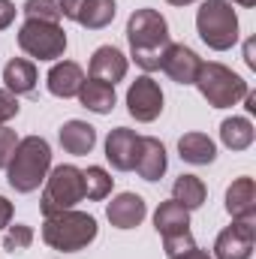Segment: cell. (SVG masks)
<instances>
[{"label":"cell","mask_w":256,"mask_h":259,"mask_svg":"<svg viewBox=\"0 0 256 259\" xmlns=\"http://www.w3.org/2000/svg\"><path fill=\"white\" fill-rule=\"evenodd\" d=\"M127 39L133 61L145 72H154L163 64V52L169 49V24L157 9H136L127 21Z\"/></svg>","instance_id":"obj_1"},{"label":"cell","mask_w":256,"mask_h":259,"mask_svg":"<svg viewBox=\"0 0 256 259\" xmlns=\"http://www.w3.org/2000/svg\"><path fill=\"white\" fill-rule=\"evenodd\" d=\"M49 169H52L49 142L42 136H27V139H18L15 154L6 166V178H9V187L15 193H33L46 181Z\"/></svg>","instance_id":"obj_2"},{"label":"cell","mask_w":256,"mask_h":259,"mask_svg":"<svg viewBox=\"0 0 256 259\" xmlns=\"http://www.w3.org/2000/svg\"><path fill=\"white\" fill-rule=\"evenodd\" d=\"M94 238H97V220L84 211H75V208L52 214L42 223V241L52 250H61V253L84 250Z\"/></svg>","instance_id":"obj_3"},{"label":"cell","mask_w":256,"mask_h":259,"mask_svg":"<svg viewBox=\"0 0 256 259\" xmlns=\"http://www.w3.org/2000/svg\"><path fill=\"white\" fill-rule=\"evenodd\" d=\"M196 30L214 52H226L238 42V15L226 0H205L196 12Z\"/></svg>","instance_id":"obj_4"},{"label":"cell","mask_w":256,"mask_h":259,"mask_svg":"<svg viewBox=\"0 0 256 259\" xmlns=\"http://www.w3.org/2000/svg\"><path fill=\"white\" fill-rule=\"evenodd\" d=\"M196 88H199V94L208 100V106H214V109H229V106H235L238 100H244L247 97V81L238 75V72H232L229 66L223 64H202L199 66V75H196V81H193Z\"/></svg>","instance_id":"obj_5"},{"label":"cell","mask_w":256,"mask_h":259,"mask_svg":"<svg viewBox=\"0 0 256 259\" xmlns=\"http://www.w3.org/2000/svg\"><path fill=\"white\" fill-rule=\"evenodd\" d=\"M84 199V181H81V169L78 166H55L52 175H46V190L39 199V208L46 217L61 214L75 208Z\"/></svg>","instance_id":"obj_6"},{"label":"cell","mask_w":256,"mask_h":259,"mask_svg":"<svg viewBox=\"0 0 256 259\" xmlns=\"http://www.w3.org/2000/svg\"><path fill=\"white\" fill-rule=\"evenodd\" d=\"M18 46H21L24 55L36 58V61H58L66 52V33L55 21L27 18L18 30Z\"/></svg>","instance_id":"obj_7"},{"label":"cell","mask_w":256,"mask_h":259,"mask_svg":"<svg viewBox=\"0 0 256 259\" xmlns=\"http://www.w3.org/2000/svg\"><path fill=\"white\" fill-rule=\"evenodd\" d=\"M127 109L139 124H151L163 112V91L151 75H139L127 91Z\"/></svg>","instance_id":"obj_8"},{"label":"cell","mask_w":256,"mask_h":259,"mask_svg":"<svg viewBox=\"0 0 256 259\" xmlns=\"http://www.w3.org/2000/svg\"><path fill=\"white\" fill-rule=\"evenodd\" d=\"M256 241V220H235L214 241V259H250Z\"/></svg>","instance_id":"obj_9"},{"label":"cell","mask_w":256,"mask_h":259,"mask_svg":"<svg viewBox=\"0 0 256 259\" xmlns=\"http://www.w3.org/2000/svg\"><path fill=\"white\" fill-rule=\"evenodd\" d=\"M199 66H202V58H199L193 49L181 46V42H169V49L163 52L160 69H163L175 84H193L196 75H199Z\"/></svg>","instance_id":"obj_10"},{"label":"cell","mask_w":256,"mask_h":259,"mask_svg":"<svg viewBox=\"0 0 256 259\" xmlns=\"http://www.w3.org/2000/svg\"><path fill=\"white\" fill-rule=\"evenodd\" d=\"M136 154H139V136H136V130L118 127L109 133V139H106V160L112 163V169L130 172L136 166Z\"/></svg>","instance_id":"obj_11"},{"label":"cell","mask_w":256,"mask_h":259,"mask_svg":"<svg viewBox=\"0 0 256 259\" xmlns=\"http://www.w3.org/2000/svg\"><path fill=\"white\" fill-rule=\"evenodd\" d=\"M166 166H169V160H166L163 142L154 139V136H139V154H136V166L133 169L145 181H160L166 175Z\"/></svg>","instance_id":"obj_12"},{"label":"cell","mask_w":256,"mask_h":259,"mask_svg":"<svg viewBox=\"0 0 256 259\" xmlns=\"http://www.w3.org/2000/svg\"><path fill=\"white\" fill-rule=\"evenodd\" d=\"M145 214H148L145 199L136 193H118L106 208V217L115 229H136L145 220Z\"/></svg>","instance_id":"obj_13"},{"label":"cell","mask_w":256,"mask_h":259,"mask_svg":"<svg viewBox=\"0 0 256 259\" xmlns=\"http://www.w3.org/2000/svg\"><path fill=\"white\" fill-rule=\"evenodd\" d=\"M127 75V58L115 49V46H100L91 58V78L106 81L115 88V81H121Z\"/></svg>","instance_id":"obj_14"},{"label":"cell","mask_w":256,"mask_h":259,"mask_svg":"<svg viewBox=\"0 0 256 259\" xmlns=\"http://www.w3.org/2000/svg\"><path fill=\"white\" fill-rule=\"evenodd\" d=\"M49 91L61 100H69V97H78L81 91V81H84V69L75 64V61H61L49 69Z\"/></svg>","instance_id":"obj_15"},{"label":"cell","mask_w":256,"mask_h":259,"mask_svg":"<svg viewBox=\"0 0 256 259\" xmlns=\"http://www.w3.org/2000/svg\"><path fill=\"white\" fill-rule=\"evenodd\" d=\"M226 211L232 220H256V184L253 178H238L226 190Z\"/></svg>","instance_id":"obj_16"},{"label":"cell","mask_w":256,"mask_h":259,"mask_svg":"<svg viewBox=\"0 0 256 259\" xmlns=\"http://www.w3.org/2000/svg\"><path fill=\"white\" fill-rule=\"evenodd\" d=\"M154 229L160 232V238L190 232V211H187L181 202L169 199V202H163V205L154 211Z\"/></svg>","instance_id":"obj_17"},{"label":"cell","mask_w":256,"mask_h":259,"mask_svg":"<svg viewBox=\"0 0 256 259\" xmlns=\"http://www.w3.org/2000/svg\"><path fill=\"white\" fill-rule=\"evenodd\" d=\"M178 154H181V160H187L193 166H208L217 157V145L205 133H184L178 139Z\"/></svg>","instance_id":"obj_18"},{"label":"cell","mask_w":256,"mask_h":259,"mask_svg":"<svg viewBox=\"0 0 256 259\" xmlns=\"http://www.w3.org/2000/svg\"><path fill=\"white\" fill-rule=\"evenodd\" d=\"M61 145H64L66 154L84 157L97 145V130L91 127V124H84V121H66L64 127H61Z\"/></svg>","instance_id":"obj_19"},{"label":"cell","mask_w":256,"mask_h":259,"mask_svg":"<svg viewBox=\"0 0 256 259\" xmlns=\"http://www.w3.org/2000/svg\"><path fill=\"white\" fill-rule=\"evenodd\" d=\"M3 81H6V91L21 97V94H33L36 91V66L24 58H12L6 69H3Z\"/></svg>","instance_id":"obj_20"},{"label":"cell","mask_w":256,"mask_h":259,"mask_svg":"<svg viewBox=\"0 0 256 259\" xmlns=\"http://www.w3.org/2000/svg\"><path fill=\"white\" fill-rule=\"evenodd\" d=\"M78 100H81L84 109H91L97 115H109L115 109V88L106 84V81H97V78H84L81 91H78Z\"/></svg>","instance_id":"obj_21"},{"label":"cell","mask_w":256,"mask_h":259,"mask_svg":"<svg viewBox=\"0 0 256 259\" xmlns=\"http://www.w3.org/2000/svg\"><path fill=\"white\" fill-rule=\"evenodd\" d=\"M115 12H118L115 0H81L75 21L88 30H103L115 21Z\"/></svg>","instance_id":"obj_22"},{"label":"cell","mask_w":256,"mask_h":259,"mask_svg":"<svg viewBox=\"0 0 256 259\" xmlns=\"http://www.w3.org/2000/svg\"><path fill=\"white\" fill-rule=\"evenodd\" d=\"M220 139L229 151H244L253 145V124L247 118H226L220 124Z\"/></svg>","instance_id":"obj_23"},{"label":"cell","mask_w":256,"mask_h":259,"mask_svg":"<svg viewBox=\"0 0 256 259\" xmlns=\"http://www.w3.org/2000/svg\"><path fill=\"white\" fill-rule=\"evenodd\" d=\"M205 184H202V178H196V175H181L178 181H175V187H172V199L175 202H181L187 211H196V208H202L205 205Z\"/></svg>","instance_id":"obj_24"},{"label":"cell","mask_w":256,"mask_h":259,"mask_svg":"<svg viewBox=\"0 0 256 259\" xmlns=\"http://www.w3.org/2000/svg\"><path fill=\"white\" fill-rule=\"evenodd\" d=\"M81 181H84V199L100 202V199H106L112 193V181L115 178L103 166H88V169H81Z\"/></svg>","instance_id":"obj_25"},{"label":"cell","mask_w":256,"mask_h":259,"mask_svg":"<svg viewBox=\"0 0 256 259\" xmlns=\"http://www.w3.org/2000/svg\"><path fill=\"white\" fill-rule=\"evenodd\" d=\"M33 244V229L24 226V223H15V226H6V235H3V250L9 253H21Z\"/></svg>","instance_id":"obj_26"},{"label":"cell","mask_w":256,"mask_h":259,"mask_svg":"<svg viewBox=\"0 0 256 259\" xmlns=\"http://www.w3.org/2000/svg\"><path fill=\"white\" fill-rule=\"evenodd\" d=\"M21 12H24L27 18H36V21H55V24H61L58 0H27Z\"/></svg>","instance_id":"obj_27"},{"label":"cell","mask_w":256,"mask_h":259,"mask_svg":"<svg viewBox=\"0 0 256 259\" xmlns=\"http://www.w3.org/2000/svg\"><path fill=\"white\" fill-rule=\"evenodd\" d=\"M196 247V241H193L190 232H181V235H169V238H163V250H166V256H178V253H184V250H190Z\"/></svg>","instance_id":"obj_28"},{"label":"cell","mask_w":256,"mask_h":259,"mask_svg":"<svg viewBox=\"0 0 256 259\" xmlns=\"http://www.w3.org/2000/svg\"><path fill=\"white\" fill-rule=\"evenodd\" d=\"M15 145H18L15 130L0 127V169H6V166H9V160H12V154H15Z\"/></svg>","instance_id":"obj_29"},{"label":"cell","mask_w":256,"mask_h":259,"mask_svg":"<svg viewBox=\"0 0 256 259\" xmlns=\"http://www.w3.org/2000/svg\"><path fill=\"white\" fill-rule=\"evenodd\" d=\"M15 115H18V97L0 88V127H6V121H12Z\"/></svg>","instance_id":"obj_30"},{"label":"cell","mask_w":256,"mask_h":259,"mask_svg":"<svg viewBox=\"0 0 256 259\" xmlns=\"http://www.w3.org/2000/svg\"><path fill=\"white\" fill-rule=\"evenodd\" d=\"M15 21V3L12 0H0V30H6Z\"/></svg>","instance_id":"obj_31"},{"label":"cell","mask_w":256,"mask_h":259,"mask_svg":"<svg viewBox=\"0 0 256 259\" xmlns=\"http://www.w3.org/2000/svg\"><path fill=\"white\" fill-rule=\"evenodd\" d=\"M78 6H81V0H58L61 18H72V21H75V15H78Z\"/></svg>","instance_id":"obj_32"},{"label":"cell","mask_w":256,"mask_h":259,"mask_svg":"<svg viewBox=\"0 0 256 259\" xmlns=\"http://www.w3.org/2000/svg\"><path fill=\"white\" fill-rule=\"evenodd\" d=\"M12 223V202L6 196H0V229H6Z\"/></svg>","instance_id":"obj_33"},{"label":"cell","mask_w":256,"mask_h":259,"mask_svg":"<svg viewBox=\"0 0 256 259\" xmlns=\"http://www.w3.org/2000/svg\"><path fill=\"white\" fill-rule=\"evenodd\" d=\"M172 259H211L205 250H199V247H190V250H184V253H178V256H172Z\"/></svg>","instance_id":"obj_34"},{"label":"cell","mask_w":256,"mask_h":259,"mask_svg":"<svg viewBox=\"0 0 256 259\" xmlns=\"http://www.w3.org/2000/svg\"><path fill=\"white\" fill-rule=\"evenodd\" d=\"M244 61H247V66L250 69H256V58H253V39L247 42V49H244Z\"/></svg>","instance_id":"obj_35"},{"label":"cell","mask_w":256,"mask_h":259,"mask_svg":"<svg viewBox=\"0 0 256 259\" xmlns=\"http://www.w3.org/2000/svg\"><path fill=\"white\" fill-rule=\"evenodd\" d=\"M244 100H247V112H256V94L247 91V97H244Z\"/></svg>","instance_id":"obj_36"},{"label":"cell","mask_w":256,"mask_h":259,"mask_svg":"<svg viewBox=\"0 0 256 259\" xmlns=\"http://www.w3.org/2000/svg\"><path fill=\"white\" fill-rule=\"evenodd\" d=\"M166 3H172V6H187V3H196V0H166Z\"/></svg>","instance_id":"obj_37"},{"label":"cell","mask_w":256,"mask_h":259,"mask_svg":"<svg viewBox=\"0 0 256 259\" xmlns=\"http://www.w3.org/2000/svg\"><path fill=\"white\" fill-rule=\"evenodd\" d=\"M232 3H241V6H256V0H232Z\"/></svg>","instance_id":"obj_38"}]
</instances>
